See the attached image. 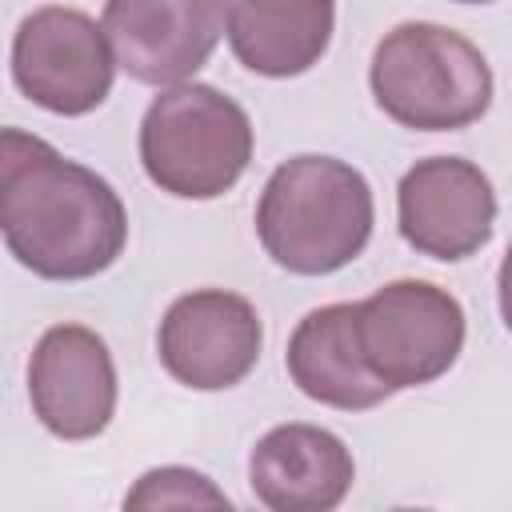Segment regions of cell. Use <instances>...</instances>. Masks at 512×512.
Listing matches in <instances>:
<instances>
[{
	"label": "cell",
	"mask_w": 512,
	"mask_h": 512,
	"mask_svg": "<svg viewBox=\"0 0 512 512\" xmlns=\"http://www.w3.org/2000/svg\"><path fill=\"white\" fill-rule=\"evenodd\" d=\"M0 232L32 276L88 280L120 260L128 212L104 176L20 132L0 152Z\"/></svg>",
	"instance_id": "obj_1"
},
{
	"label": "cell",
	"mask_w": 512,
	"mask_h": 512,
	"mask_svg": "<svg viewBox=\"0 0 512 512\" xmlns=\"http://www.w3.org/2000/svg\"><path fill=\"white\" fill-rule=\"evenodd\" d=\"M372 224L376 204L368 180L336 156L284 160L256 200V236L264 252L296 276H328L352 264Z\"/></svg>",
	"instance_id": "obj_2"
},
{
	"label": "cell",
	"mask_w": 512,
	"mask_h": 512,
	"mask_svg": "<svg viewBox=\"0 0 512 512\" xmlns=\"http://www.w3.org/2000/svg\"><path fill=\"white\" fill-rule=\"evenodd\" d=\"M368 84L380 112L416 132H456L476 124L492 104V68L484 52L428 20L384 32L372 52Z\"/></svg>",
	"instance_id": "obj_3"
},
{
	"label": "cell",
	"mask_w": 512,
	"mask_h": 512,
	"mask_svg": "<svg viewBox=\"0 0 512 512\" xmlns=\"http://www.w3.org/2000/svg\"><path fill=\"white\" fill-rule=\"evenodd\" d=\"M140 164L168 196L216 200L252 164V120L212 84H168L140 120Z\"/></svg>",
	"instance_id": "obj_4"
},
{
	"label": "cell",
	"mask_w": 512,
	"mask_h": 512,
	"mask_svg": "<svg viewBox=\"0 0 512 512\" xmlns=\"http://www.w3.org/2000/svg\"><path fill=\"white\" fill-rule=\"evenodd\" d=\"M356 348L364 368L388 388L440 380L464 348V308L432 280H392L352 304Z\"/></svg>",
	"instance_id": "obj_5"
},
{
	"label": "cell",
	"mask_w": 512,
	"mask_h": 512,
	"mask_svg": "<svg viewBox=\"0 0 512 512\" xmlns=\"http://www.w3.org/2000/svg\"><path fill=\"white\" fill-rule=\"evenodd\" d=\"M12 80L52 116H88L108 100L116 60L88 12L48 4L28 12L12 36Z\"/></svg>",
	"instance_id": "obj_6"
},
{
	"label": "cell",
	"mask_w": 512,
	"mask_h": 512,
	"mask_svg": "<svg viewBox=\"0 0 512 512\" xmlns=\"http://www.w3.org/2000/svg\"><path fill=\"white\" fill-rule=\"evenodd\" d=\"M264 328L252 300L228 288H196L168 304L156 352L164 372L192 392L236 388L260 360Z\"/></svg>",
	"instance_id": "obj_7"
},
{
	"label": "cell",
	"mask_w": 512,
	"mask_h": 512,
	"mask_svg": "<svg viewBox=\"0 0 512 512\" xmlns=\"http://www.w3.org/2000/svg\"><path fill=\"white\" fill-rule=\"evenodd\" d=\"M396 220L408 248L456 264L492 240L496 192L480 164L464 156L416 160L396 188Z\"/></svg>",
	"instance_id": "obj_8"
},
{
	"label": "cell",
	"mask_w": 512,
	"mask_h": 512,
	"mask_svg": "<svg viewBox=\"0 0 512 512\" xmlns=\"http://www.w3.org/2000/svg\"><path fill=\"white\" fill-rule=\"evenodd\" d=\"M116 68L140 84H180L224 36V0H104L100 20Z\"/></svg>",
	"instance_id": "obj_9"
},
{
	"label": "cell",
	"mask_w": 512,
	"mask_h": 512,
	"mask_svg": "<svg viewBox=\"0 0 512 512\" xmlns=\"http://www.w3.org/2000/svg\"><path fill=\"white\" fill-rule=\"evenodd\" d=\"M28 400L52 436H100L116 416V364L104 336L84 324L48 328L28 360Z\"/></svg>",
	"instance_id": "obj_10"
},
{
	"label": "cell",
	"mask_w": 512,
	"mask_h": 512,
	"mask_svg": "<svg viewBox=\"0 0 512 512\" xmlns=\"http://www.w3.org/2000/svg\"><path fill=\"white\" fill-rule=\"evenodd\" d=\"M356 480L348 444L316 424H276L248 456L252 496L272 512H328Z\"/></svg>",
	"instance_id": "obj_11"
},
{
	"label": "cell",
	"mask_w": 512,
	"mask_h": 512,
	"mask_svg": "<svg viewBox=\"0 0 512 512\" xmlns=\"http://www.w3.org/2000/svg\"><path fill=\"white\" fill-rule=\"evenodd\" d=\"M332 28V0H224L228 48L256 76H304L328 52Z\"/></svg>",
	"instance_id": "obj_12"
},
{
	"label": "cell",
	"mask_w": 512,
	"mask_h": 512,
	"mask_svg": "<svg viewBox=\"0 0 512 512\" xmlns=\"http://www.w3.org/2000/svg\"><path fill=\"white\" fill-rule=\"evenodd\" d=\"M284 364L308 400L340 412H364L392 396L360 360L352 304H324L308 312L288 336Z\"/></svg>",
	"instance_id": "obj_13"
},
{
	"label": "cell",
	"mask_w": 512,
	"mask_h": 512,
	"mask_svg": "<svg viewBox=\"0 0 512 512\" xmlns=\"http://www.w3.org/2000/svg\"><path fill=\"white\" fill-rule=\"evenodd\" d=\"M124 508H228V496L204 472L168 464L144 472L124 496Z\"/></svg>",
	"instance_id": "obj_14"
},
{
	"label": "cell",
	"mask_w": 512,
	"mask_h": 512,
	"mask_svg": "<svg viewBox=\"0 0 512 512\" xmlns=\"http://www.w3.org/2000/svg\"><path fill=\"white\" fill-rule=\"evenodd\" d=\"M456 4H492V0H456Z\"/></svg>",
	"instance_id": "obj_15"
}]
</instances>
